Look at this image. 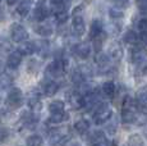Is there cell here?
<instances>
[{"label":"cell","instance_id":"cell-39","mask_svg":"<svg viewBox=\"0 0 147 146\" xmlns=\"http://www.w3.org/2000/svg\"><path fill=\"white\" fill-rule=\"evenodd\" d=\"M138 37H140V40L142 41L143 44L147 45V31H142V32H141V35L138 36Z\"/></svg>","mask_w":147,"mask_h":146},{"label":"cell","instance_id":"cell-24","mask_svg":"<svg viewBox=\"0 0 147 146\" xmlns=\"http://www.w3.org/2000/svg\"><path fill=\"white\" fill-rule=\"evenodd\" d=\"M64 108H65V104H64V101H61V100H54V101H51L49 105L50 114L61 113V112H64Z\"/></svg>","mask_w":147,"mask_h":146},{"label":"cell","instance_id":"cell-22","mask_svg":"<svg viewBox=\"0 0 147 146\" xmlns=\"http://www.w3.org/2000/svg\"><path fill=\"white\" fill-rule=\"evenodd\" d=\"M35 32L42 37H49L53 35V27L50 24H37L35 27Z\"/></svg>","mask_w":147,"mask_h":146},{"label":"cell","instance_id":"cell-28","mask_svg":"<svg viewBox=\"0 0 147 146\" xmlns=\"http://www.w3.org/2000/svg\"><path fill=\"white\" fill-rule=\"evenodd\" d=\"M36 45V51H38L42 57H46L47 51H49V43L47 41H37L35 43Z\"/></svg>","mask_w":147,"mask_h":146},{"label":"cell","instance_id":"cell-6","mask_svg":"<svg viewBox=\"0 0 147 146\" xmlns=\"http://www.w3.org/2000/svg\"><path fill=\"white\" fill-rule=\"evenodd\" d=\"M145 59H147L146 49L143 46H141V45H138V44L134 45L133 49H132V51H131V60L137 66V64H140L141 62H143Z\"/></svg>","mask_w":147,"mask_h":146},{"label":"cell","instance_id":"cell-1","mask_svg":"<svg viewBox=\"0 0 147 146\" xmlns=\"http://www.w3.org/2000/svg\"><path fill=\"white\" fill-rule=\"evenodd\" d=\"M113 117V109L110 108L109 104L106 103H100L95 108V113H94V120L96 124H101L105 123L110 118Z\"/></svg>","mask_w":147,"mask_h":146},{"label":"cell","instance_id":"cell-12","mask_svg":"<svg viewBox=\"0 0 147 146\" xmlns=\"http://www.w3.org/2000/svg\"><path fill=\"white\" fill-rule=\"evenodd\" d=\"M137 120V110L133 109H121V122L134 123Z\"/></svg>","mask_w":147,"mask_h":146},{"label":"cell","instance_id":"cell-16","mask_svg":"<svg viewBox=\"0 0 147 146\" xmlns=\"http://www.w3.org/2000/svg\"><path fill=\"white\" fill-rule=\"evenodd\" d=\"M101 90H102V94L105 95L106 97H109V99H113V97L115 96V92H117V87H115V83L113 82V81H106V82H104Z\"/></svg>","mask_w":147,"mask_h":146},{"label":"cell","instance_id":"cell-14","mask_svg":"<svg viewBox=\"0 0 147 146\" xmlns=\"http://www.w3.org/2000/svg\"><path fill=\"white\" fill-rule=\"evenodd\" d=\"M18 51L22 55H32L36 51V45L32 41H23V43H21Z\"/></svg>","mask_w":147,"mask_h":146},{"label":"cell","instance_id":"cell-17","mask_svg":"<svg viewBox=\"0 0 147 146\" xmlns=\"http://www.w3.org/2000/svg\"><path fill=\"white\" fill-rule=\"evenodd\" d=\"M105 140H106V137L102 131H92L88 136V142L91 144V146L100 144V142L105 141Z\"/></svg>","mask_w":147,"mask_h":146},{"label":"cell","instance_id":"cell-4","mask_svg":"<svg viewBox=\"0 0 147 146\" xmlns=\"http://www.w3.org/2000/svg\"><path fill=\"white\" fill-rule=\"evenodd\" d=\"M67 99H68L69 105L72 106L73 109H76V110L82 109L84 106L83 95H82L80 91H74V90H72V91L67 92Z\"/></svg>","mask_w":147,"mask_h":146},{"label":"cell","instance_id":"cell-35","mask_svg":"<svg viewBox=\"0 0 147 146\" xmlns=\"http://www.w3.org/2000/svg\"><path fill=\"white\" fill-rule=\"evenodd\" d=\"M137 69L140 74H147V59L141 62L140 64H137Z\"/></svg>","mask_w":147,"mask_h":146},{"label":"cell","instance_id":"cell-25","mask_svg":"<svg viewBox=\"0 0 147 146\" xmlns=\"http://www.w3.org/2000/svg\"><path fill=\"white\" fill-rule=\"evenodd\" d=\"M123 39H124V43L128 44V45H132V46L137 45L138 44V40H140L138 35L134 32V31H127Z\"/></svg>","mask_w":147,"mask_h":146},{"label":"cell","instance_id":"cell-31","mask_svg":"<svg viewBox=\"0 0 147 146\" xmlns=\"http://www.w3.org/2000/svg\"><path fill=\"white\" fill-rule=\"evenodd\" d=\"M109 16L111 17L113 19H119V18H123L124 17V13H123V9H119V8L114 7V8H110Z\"/></svg>","mask_w":147,"mask_h":146},{"label":"cell","instance_id":"cell-41","mask_svg":"<svg viewBox=\"0 0 147 146\" xmlns=\"http://www.w3.org/2000/svg\"><path fill=\"white\" fill-rule=\"evenodd\" d=\"M19 1H21V0H7L8 5H14V4H18Z\"/></svg>","mask_w":147,"mask_h":146},{"label":"cell","instance_id":"cell-18","mask_svg":"<svg viewBox=\"0 0 147 146\" xmlns=\"http://www.w3.org/2000/svg\"><path fill=\"white\" fill-rule=\"evenodd\" d=\"M32 7V1L31 0H21L18 3V7H17V13L21 17H26L31 10Z\"/></svg>","mask_w":147,"mask_h":146},{"label":"cell","instance_id":"cell-23","mask_svg":"<svg viewBox=\"0 0 147 146\" xmlns=\"http://www.w3.org/2000/svg\"><path fill=\"white\" fill-rule=\"evenodd\" d=\"M50 5H51V12L54 14L64 12L65 9V0H50Z\"/></svg>","mask_w":147,"mask_h":146},{"label":"cell","instance_id":"cell-20","mask_svg":"<svg viewBox=\"0 0 147 146\" xmlns=\"http://www.w3.org/2000/svg\"><path fill=\"white\" fill-rule=\"evenodd\" d=\"M104 32V24L101 21H98V19H95V21H92L91 23V27H90V35H91V39L96 37L97 35H100V33Z\"/></svg>","mask_w":147,"mask_h":146},{"label":"cell","instance_id":"cell-15","mask_svg":"<svg viewBox=\"0 0 147 146\" xmlns=\"http://www.w3.org/2000/svg\"><path fill=\"white\" fill-rule=\"evenodd\" d=\"M68 119H69V114L65 110L61 112V113H53L49 117V122L53 124H60L63 122H67Z\"/></svg>","mask_w":147,"mask_h":146},{"label":"cell","instance_id":"cell-27","mask_svg":"<svg viewBox=\"0 0 147 146\" xmlns=\"http://www.w3.org/2000/svg\"><path fill=\"white\" fill-rule=\"evenodd\" d=\"M27 146H42L44 145V140L40 135H31L27 137Z\"/></svg>","mask_w":147,"mask_h":146},{"label":"cell","instance_id":"cell-30","mask_svg":"<svg viewBox=\"0 0 147 146\" xmlns=\"http://www.w3.org/2000/svg\"><path fill=\"white\" fill-rule=\"evenodd\" d=\"M72 81H73V83L74 85H77V86H80V85H82V83L86 81V78L82 76V73L80 72V69H76L74 72L72 73Z\"/></svg>","mask_w":147,"mask_h":146},{"label":"cell","instance_id":"cell-10","mask_svg":"<svg viewBox=\"0 0 147 146\" xmlns=\"http://www.w3.org/2000/svg\"><path fill=\"white\" fill-rule=\"evenodd\" d=\"M49 14H50V10L47 9L44 4H38L37 7L35 8V10H33V18L37 22L45 21V19L49 17Z\"/></svg>","mask_w":147,"mask_h":146},{"label":"cell","instance_id":"cell-3","mask_svg":"<svg viewBox=\"0 0 147 146\" xmlns=\"http://www.w3.org/2000/svg\"><path fill=\"white\" fill-rule=\"evenodd\" d=\"M10 37L14 43H23V41H27L28 32L22 24L13 23L10 27Z\"/></svg>","mask_w":147,"mask_h":146},{"label":"cell","instance_id":"cell-37","mask_svg":"<svg viewBox=\"0 0 147 146\" xmlns=\"http://www.w3.org/2000/svg\"><path fill=\"white\" fill-rule=\"evenodd\" d=\"M121 30V23H118V22H114V23H111V26H110V32L113 33V35H118V33L120 32Z\"/></svg>","mask_w":147,"mask_h":146},{"label":"cell","instance_id":"cell-21","mask_svg":"<svg viewBox=\"0 0 147 146\" xmlns=\"http://www.w3.org/2000/svg\"><path fill=\"white\" fill-rule=\"evenodd\" d=\"M74 130L77 131L80 135L87 133L88 130H90V122L87 119H83V118H81V119H78L77 122L74 123Z\"/></svg>","mask_w":147,"mask_h":146},{"label":"cell","instance_id":"cell-11","mask_svg":"<svg viewBox=\"0 0 147 146\" xmlns=\"http://www.w3.org/2000/svg\"><path fill=\"white\" fill-rule=\"evenodd\" d=\"M95 62H96V64L98 66L100 69H107L109 66H110V57L106 54V53L98 51V53H96Z\"/></svg>","mask_w":147,"mask_h":146},{"label":"cell","instance_id":"cell-40","mask_svg":"<svg viewBox=\"0 0 147 146\" xmlns=\"http://www.w3.org/2000/svg\"><path fill=\"white\" fill-rule=\"evenodd\" d=\"M82 10H83V5H80V7L74 8V10H73V16H82Z\"/></svg>","mask_w":147,"mask_h":146},{"label":"cell","instance_id":"cell-26","mask_svg":"<svg viewBox=\"0 0 147 146\" xmlns=\"http://www.w3.org/2000/svg\"><path fill=\"white\" fill-rule=\"evenodd\" d=\"M105 39H106L105 32L100 33V35H97L96 37L92 39V43H94V49L96 50V53L101 51V49H102V45H104V41H105Z\"/></svg>","mask_w":147,"mask_h":146},{"label":"cell","instance_id":"cell-7","mask_svg":"<svg viewBox=\"0 0 147 146\" xmlns=\"http://www.w3.org/2000/svg\"><path fill=\"white\" fill-rule=\"evenodd\" d=\"M74 54L80 59H87L91 54V46L88 43H80L74 46Z\"/></svg>","mask_w":147,"mask_h":146},{"label":"cell","instance_id":"cell-9","mask_svg":"<svg viewBox=\"0 0 147 146\" xmlns=\"http://www.w3.org/2000/svg\"><path fill=\"white\" fill-rule=\"evenodd\" d=\"M123 47H121V45L119 43H113L110 45V49H109V57L110 59H113V60L115 62H119L121 58H123Z\"/></svg>","mask_w":147,"mask_h":146},{"label":"cell","instance_id":"cell-29","mask_svg":"<svg viewBox=\"0 0 147 146\" xmlns=\"http://www.w3.org/2000/svg\"><path fill=\"white\" fill-rule=\"evenodd\" d=\"M145 142H143V139L140 136V135H132L129 136L128 142H127V146H143Z\"/></svg>","mask_w":147,"mask_h":146},{"label":"cell","instance_id":"cell-19","mask_svg":"<svg viewBox=\"0 0 147 146\" xmlns=\"http://www.w3.org/2000/svg\"><path fill=\"white\" fill-rule=\"evenodd\" d=\"M27 103H28V106L31 108V110H33V112H38V110H41V108H42L41 100L37 94H31Z\"/></svg>","mask_w":147,"mask_h":146},{"label":"cell","instance_id":"cell-2","mask_svg":"<svg viewBox=\"0 0 147 146\" xmlns=\"http://www.w3.org/2000/svg\"><path fill=\"white\" fill-rule=\"evenodd\" d=\"M23 104V94L18 87H13L8 92L7 96V105L10 109H17Z\"/></svg>","mask_w":147,"mask_h":146},{"label":"cell","instance_id":"cell-8","mask_svg":"<svg viewBox=\"0 0 147 146\" xmlns=\"http://www.w3.org/2000/svg\"><path fill=\"white\" fill-rule=\"evenodd\" d=\"M22 57H23V55H22L18 50L10 53L9 57H8V59H7L8 68H10V69H17V68H18L19 64L22 63Z\"/></svg>","mask_w":147,"mask_h":146},{"label":"cell","instance_id":"cell-42","mask_svg":"<svg viewBox=\"0 0 147 146\" xmlns=\"http://www.w3.org/2000/svg\"><path fill=\"white\" fill-rule=\"evenodd\" d=\"M4 19V10L0 8V21H3Z\"/></svg>","mask_w":147,"mask_h":146},{"label":"cell","instance_id":"cell-38","mask_svg":"<svg viewBox=\"0 0 147 146\" xmlns=\"http://www.w3.org/2000/svg\"><path fill=\"white\" fill-rule=\"evenodd\" d=\"M9 136V130L8 128H0V142L5 141Z\"/></svg>","mask_w":147,"mask_h":146},{"label":"cell","instance_id":"cell-13","mask_svg":"<svg viewBox=\"0 0 147 146\" xmlns=\"http://www.w3.org/2000/svg\"><path fill=\"white\" fill-rule=\"evenodd\" d=\"M42 90H44V94L46 95V96H54V95L58 92L59 85L54 80H47L46 82H45L44 89Z\"/></svg>","mask_w":147,"mask_h":146},{"label":"cell","instance_id":"cell-36","mask_svg":"<svg viewBox=\"0 0 147 146\" xmlns=\"http://www.w3.org/2000/svg\"><path fill=\"white\" fill-rule=\"evenodd\" d=\"M0 50H1V51L10 50V43L4 37H0Z\"/></svg>","mask_w":147,"mask_h":146},{"label":"cell","instance_id":"cell-32","mask_svg":"<svg viewBox=\"0 0 147 146\" xmlns=\"http://www.w3.org/2000/svg\"><path fill=\"white\" fill-rule=\"evenodd\" d=\"M111 1L119 9H127V8H129V4H131V0H111Z\"/></svg>","mask_w":147,"mask_h":146},{"label":"cell","instance_id":"cell-33","mask_svg":"<svg viewBox=\"0 0 147 146\" xmlns=\"http://www.w3.org/2000/svg\"><path fill=\"white\" fill-rule=\"evenodd\" d=\"M68 17H69L68 12H67V10H64V12L55 14V19H56V22H58L59 24H63V23H65V22H67Z\"/></svg>","mask_w":147,"mask_h":146},{"label":"cell","instance_id":"cell-5","mask_svg":"<svg viewBox=\"0 0 147 146\" xmlns=\"http://www.w3.org/2000/svg\"><path fill=\"white\" fill-rule=\"evenodd\" d=\"M86 32V23L82 16H73V21H72V33L77 37L84 35Z\"/></svg>","mask_w":147,"mask_h":146},{"label":"cell","instance_id":"cell-34","mask_svg":"<svg viewBox=\"0 0 147 146\" xmlns=\"http://www.w3.org/2000/svg\"><path fill=\"white\" fill-rule=\"evenodd\" d=\"M12 77L8 74H3L1 77H0V85L3 86V87H7V86H10L12 85Z\"/></svg>","mask_w":147,"mask_h":146},{"label":"cell","instance_id":"cell-43","mask_svg":"<svg viewBox=\"0 0 147 146\" xmlns=\"http://www.w3.org/2000/svg\"><path fill=\"white\" fill-rule=\"evenodd\" d=\"M0 1H1V0H0Z\"/></svg>","mask_w":147,"mask_h":146}]
</instances>
